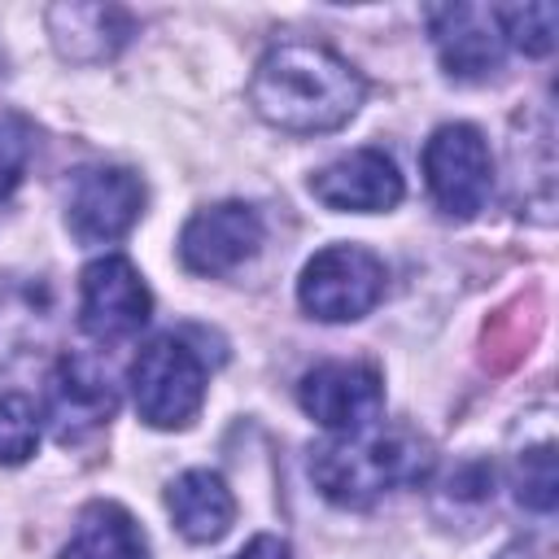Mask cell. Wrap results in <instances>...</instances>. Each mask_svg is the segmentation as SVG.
Returning <instances> with one entry per match:
<instances>
[{
	"mask_svg": "<svg viewBox=\"0 0 559 559\" xmlns=\"http://www.w3.org/2000/svg\"><path fill=\"white\" fill-rule=\"evenodd\" d=\"M362 96V74L323 44H280L258 61L249 79L253 114L293 135L345 127L358 114Z\"/></svg>",
	"mask_w": 559,
	"mask_h": 559,
	"instance_id": "obj_1",
	"label": "cell"
},
{
	"mask_svg": "<svg viewBox=\"0 0 559 559\" xmlns=\"http://www.w3.org/2000/svg\"><path fill=\"white\" fill-rule=\"evenodd\" d=\"M432 445L415 428H358L310 450V480L336 507H371L389 489L424 485Z\"/></svg>",
	"mask_w": 559,
	"mask_h": 559,
	"instance_id": "obj_2",
	"label": "cell"
},
{
	"mask_svg": "<svg viewBox=\"0 0 559 559\" xmlns=\"http://www.w3.org/2000/svg\"><path fill=\"white\" fill-rule=\"evenodd\" d=\"M131 397L148 428H188L205 402V362L183 336L148 341L131 362Z\"/></svg>",
	"mask_w": 559,
	"mask_h": 559,
	"instance_id": "obj_3",
	"label": "cell"
},
{
	"mask_svg": "<svg viewBox=\"0 0 559 559\" xmlns=\"http://www.w3.org/2000/svg\"><path fill=\"white\" fill-rule=\"evenodd\" d=\"M424 183L445 218H476L493 192V157L472 122H445L424 144Z\"/></svg>",
	"mask_w": 559,
	"mask_h": 559,
	"instance_id": "obj_4",
	"label": "cell"
},
{
	"mask_svg": "<svg viewBox=\"0 0 559 559\" xmlns=\"http://www.w3.org/2000/svg\"><path fill=\"white\" fill-rule=\"evenodd\" d=\"M380 297H384V262L362 245L319 249L297 280V301L306 306V314L323 323L362 319Z\"/></svg>",
	"mask_w": 559,
	"mask_h": 559,
	"instance_id": "obj_5",
	"label": "cell"
},
{
	"mask_svg": "<svg viewBox=\"0 0 559 559\" xmlns=\"http://www.w3.org/2000/svg\"><path fill=\"white\" fill-rule=\"evenodd\" d=\"M148 310H153V297H148L140 271L127 258L109 253V258H96L92 266H83V275H79V323L92 341H100V345L131 341L148 323Z\"/></svg>",
	"mask_w": 559,
	"mask_h": 559,
	"instance_id": "obj_6",
	"label": "cell"
},
{
	"mask_svg": "<svg viewBox=\"0 0 559 559\" xmlns=\"http://www.w3.org/2000/svg\"><path fill=\"white\" fill-rule=\"evenodd\" d=\"M144 210V183L122 166L79 170L66 197V227L79 245H109L135 227Z\"/></svg>",
	"mask_w": 559,
	"mask_h": 559,
	"instance_id": "obj_7",
	"label": "cell"
},
{
	"mask_svg": "<svg viewBox=\"0 0 559 559\" xmlns=\"http://www.w3.org/2000/svg\"><path fill=\"white\" fill-rule=\"evenodd\" d=\"M266 227L253 205L245 201H218L197 210L179 231V258L192 275H227L240 262H249L262 245Z\"/></svg>",
	"mask_w": 559,
	"mask_h": 559,
	"instance_id": "obj_8",
	"label": "cell"
},
{
	"mask_svg": "<svg viewBox=\"0 0 559 559\" xmlns=\"http://www.w3.org/2000/svg\"><path fill=\"white\" fill-rule=\"evenodd\" d=\"M297 402L314 424L345 437L376 424L384 406V384H380V371L362 362H319L314 371L301 376Z\"/></svg>",
	"mask_w": 559,
	"mask_h": 559,
	"instance_id": "obj_9",
	"label": "cell"
},
{
	"mask_svg": "<svg viewBox=\"0 0 559 559\" xmlns=\"http://www.w3.org/2000/svg\"><path fill=\"white\" fill-rule=\"evenodd\" d=\"M118 411V389L92 354H61L48 376V424L61 445L83 441Z\"/></svg>",
	"mask_w": 559,
	"mask_h": 559,
	"instance_id": "obj_10",
	"label": "cell"
},
{
	"mask_svg": "<svg viewBox=\"0 0 559 559\" xmlns=\"http://www.w3.org/2000/svg\"><path fill=\"white\" fill-rule=\"evenodd\" d=\"M428 35L445 74L454 79H489L507 57V35L498 9L489 4H441L428 9Z\"/></svg>",
	"mask_w": 559,
	"mask_h": 559,
	"instance_id": "obj_11",
	"label": "cell"
},
{
	"mask_svg": "<svg viewBox=\"0 0 559 559\" xmlns=\"http://www.w3.org/2000/svg\"><path fill=\"white\" fill-rule=\"evenodd\" d=\"M310 192L328 210L380 214V210H393L406 188H402V175H397L393 157H384L380 148H354V153L328 162L323 170H314Z\"/></svg>",
	"mask_w": 559,
	"mask_h": 559,
	"instance_id": "obj_12",
	"label": "cell"
},
{
	"mask_svg": "<svg viewBox=\"0 0 559 559\" xmlns=\"http://www.w3.org/2000/svg\"><path fill=\"white\" fill-rule=\"evenodd\" d=\"M44 17L57 52L79 66L109 61L131 35V17L114 4H52Z\"/></svg>",
	"mask_w": 559,
	"mask_h": 559,
	"instance_id": "obj_13",
	"label": "cell"
},
{
	"mask_svg": "<svg viewBox=\"0 0 559 559\" xmlns=\"http://www.w3.org/2000/svg\"><path fill=\"white\" fill-rule=\"evenodd\" d=\"M166 507H170L175 528L197 546L218 542L236 520V498H231L227 480L210 467H192V472L175 476L166 489Z\"/></svg>",
	"mask_w": 559,
	"mask_h": 559,
	"instance_id": "obj_14",
	"label": "cell"
},
{
	"mask_svg": "<svg viewBox=\"0 0 559 559\" xmlns=\"http://www.w3.org/2000/svg\"><path fill=\"white\" fill-rule=\"evenodd\" d=\"M61 559H148V542L135 515L118 502H87L74 520Z\"/></svg>",
	"mask_w": 559,
	"mask_h": 559,
	"instance_id": "obj_15",
	"label": "cell"
},
{
	"mask_svg": "<svg viewBox=\"0 0 559 559\" xmlns=\"http://www.w3.org/2000/svg\"><path fill=\"white\" fill-rule=\"evenodd\" d=\"M498 22L507 35V48H520L528 57H546L555 48V22H559L555 4H502Z\"/></svg>",
	"mask_w": 559,
	"mask_h": 559,
	"instance_id": "obj_16",
	"label": "cell"
},
{
	"mask_svg": "<svg viewBox=\"0 0 559 559\" xmlns=\"http://www.w3.org/2000/svg\"><path fill=\"white\" fill-rule=\"evenodd\" d=\"M39 445V411L26 393L0 389V463H26Z\"/></svg>",
	"mask_w": 559,
	"mask_h": 559,
	"instance_id": "obj_17",
	"label": "cell"
},
{
	"mask_svg": "<svg viewBox=\"0 0 559 559\" xmlns=\"http://www.w3.org/2000/svg\"><path fill=\"white\" fill-rule=\"evenodd\" d=\"M515 498L528 511H555L559 502V472H555V445L542 441L515 459Z\"/></svg>",
	"mask_w": 559,
	"mask_h": 559,
	"instance_id": "obj_18",
	"label": "cell"
},
{
	"mask_svg": "<svg viewBox=\"0 0 559 559\" xmlns=\"http://www.w3.org/2000/svg\"><path fill=\"white\" fill-rule=\"evenodd\" d=\"M31 162V127L17 114H0V205L13 197Z\"/></svg>",
	"mask_w": 559,
	"mask_h": 559,
	"instance_id": "obj_19",
	"label": "cell"
},
{
	"mask_svg": "<svg viewBox=\"0 0 559 559\" xmlns=\"http://www.w3.org/2000/svg\"><path fill=\"white\" fill-rule=\"evenodd\" d=\"M231 559H293V550H288V542L284 537H275V533H258L240 555H231Z\"/></svg>",
	"mask_w": 559,
	"mask_h": 559,
	"instance_id": "obj_20",
	"label": "cell"
},
{
	"mask_svg": "<svg viewBox=\"0 0 559 559\" xmlns=\"http://www.w3.org/2000/svg\"><path fill=\"white\" fill-rule=\"evenodd\" d=\"M498 559H537V555H533V546H524V542H511L507 550H498Z\"/></svg>",
	"mask_w": 559,
	"mask_h": 559,
	"instance_id": "obj_21",
	"label": "cell"
}]
</instances>
